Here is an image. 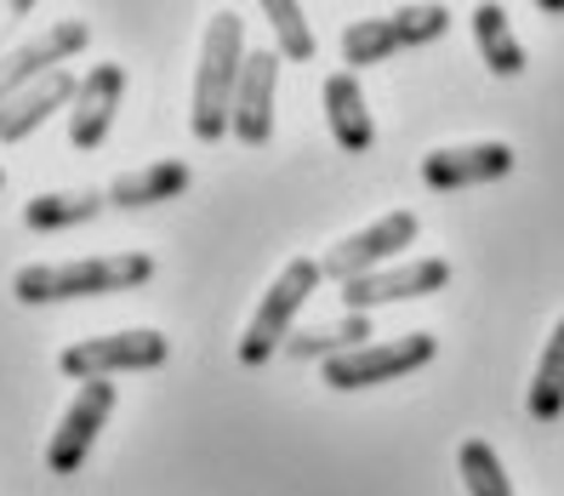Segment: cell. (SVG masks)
I'll return each instance as SVG.
<instances>
[{
	"instance_id": "1",
	"label": "cell",
	"mask_w": 564,
	"mask_h": 496,
	"mask_svg": "<svg viewBox=\"0 0 564 496\" xmlns=\"http://www.w3.org/2000/svg\"><path fill=\"white\" fill-rule=\"evenodd\" d=\"M246 23L235 7L212 12L206 23V41H200V69H194V138L200 143H223L235 131V91H240V75H246Z\"/></svg>"
},
{
	"instance_id": "2",
	"label": "cell",
	"mask_w": 564,
	"mask_h": 496,
	"mask_svg": "<svg viewBox=\"0 0 564 496\" xmlns=\"http://www.w3.org/2000/svg\"><path fill=\"white\" fill-rule=\"evenodd\" d=\"M154 274V257L143 251H104V257H75V262H29L12 274L18 303H75V296H115L138 291Z\"/></svg>"
},
{
	"instance_id": "3",
	"label": "cell",
	"mask_w": 564,
	"mask_h": 496,
	"mask_svg": "<svg viewBox=\"0 0 564 496\" xmlns=\"http://www.w3.org/2000/svg\"><path fill=\"white\" fill-rule=\"evenodd\" d=\"M319 280H325V269H319L314 257H291L285 262L280 280L262 291V303H257L246 337H240V366H269L274 348L291 343V325H296V314H303L308 296L319 291Z\"/></svg>"
},
{
	"instance_id": "4",
	"label": "cell",
	"mask_w": 564,
	"mask_h": 496,
	"mask_svg": "<svg viewBox=\"0 0 564 496\" xmlns=\"http://www.w3.org/2000/svg\"><path fill=\"white\" fill-rule=\"evenodd\" d=\"M172 343L160 337L154 325H131V331H109V337H86L63 348V377H80V382H109L115 371H160Z\"/></svg>"
},
{
	"instance_id": "5",
	"label": "cell",
	"mask_w": 564,
	"mask_h": 496,
	"mask_svg": "<svg viewBox=\"0 0 564 496\" xmlns=\"http://www.w3.org/2000/svg\"><path fill=\"white\" fill-rule=\"evenodd\" d=\"M434 354H440V343L427 331H411V337H393V343H365L354 354L325 359V388H377V382L422 371Z\"/></svg>"
},
{
	"instance_id": "6",
	"label": "cell",
	"mask_w": 564,
	"mask_h": 496,
	"mask_svg": "<svg viewBox=\"0 0 564 496\" xmlns=\"http://www.w3.org/2000/svg\"><path fill=\"white\" fill-rule=\"evenodd\" d=\"M416 228H422L416 212H388V217H377L371 228L348 235L343 246H330V251L319 257V269H325V280H337V285H348V280H359V274H377V269H388L393 251H411Z\"/></svg>"
},
{
	"instance_id": "7",
	"label": "cell",
	"mask_w": 564,
	"mask_h": 496,
	"mask_svg": "<svg viewBox=\"0 0 564 496\" xmlns=\"http://www.w3.org/2000/svg\"><path fill=\"white\" fill-rule=\"evenodd\" d=\"M86 41H91V29H86L80 18H63V23H46L41 35L23 41L18 52H7V57H0V104H12L18 91H29L35 80L57 75L63 57L86 52Z\"/></svg>"
},
{
	"instance_id": "8",
	"label": "cell",
	"mask_w": 564,
	"mask_h": 496,
	"mask_svg": "<svg viewBox=\"0 0 564 496\" xmlns=\"http://www.w3.org/2000/svg\"><path fill=\"white\" fill-rule=\"evenodd\" d=\"M451 285V262L445 257H411V262H388L377 274H359L343 285L348 314H371L382 303H411V296H434Z\"/></svg>"
},
{
	"instance_id": "9",
	"label": "cell",
	"mask_w": 564,
	"mask_h": 496,
	"mask_svg": "<svg viewBox=\"0 0 564 496\" xmlns=\"http://www.w3.org/2000/svg\"><path fill=\"white\" fill-rule=\"evenodd\" d=\"M109 411H115V382H86L75 393V406L57 417V434L46 440V468L52 474H75L80 462L91 456L97 434H104Z\"/></svg>"
},
{
	"instance_id": "10",
	"label": "cell",
	"mask_w": 564,
	"mask_h": 496,
	"mask_svg": "<svg viewBox=\"0 0 564 496\" xmlns=\"http://www.w3.org/2000/svg\"><path fill=\"white\" fill-rule=\"evenodd\" d=\"M120 97H126V69L120 63H91V69L80 75L75 104H69V143L75 149H97L109 138Z\"/></svg>"
},
{
	"instance_id": "11",
	"label": "cell",
	"mask_w": 564,
	"mask_h": 496,
	"mask_svg": "<svg viewBox=\"0 0 564 496\" xmlns=\"http://www.w3.org/2000/svg\"><path fill=\"white\" fill-rule=\"evenodd\" d=\"M274 91H280V52H251L235 91V138L246 149H262L274 138Z\"/></svg>"
},
{
	"instance_id": "12",
	"label": "cell",
	"mask_w": 564,
	"mask_h": 496,
	"mask_svg": "<svg viewBox=\"0 0 564 496\" xmlns=\"http://www.w3.org/2000/svg\"><path fill=\"white\" fill-rule=\"evenodd\" d=\"M513 172V149L508 143H468V149H434L422 160V183L427 188H474V183H496Z\"/></svg>"
},
{
	"instance_id": "13",
	"label": "cell",
	"mask_w": 564,
	"mask_h": 496,
	"mask_svg": "<svg viewBox=\"0 0 564 496\" xmlns=\"http://www.w3.org/2000/svg\"><path fill=\"white\" fill-rule=\"evenodd\" d=\"M75 91H80V75L57 69V75L35 80L29 91H18L12 104H0V143H23L29 131H41L46 115H57V109L75 104Z\"/></svg>"
},
{
	"instance_id": "14",
	"label": "cell",
	"mask_w": 564,
	"mask_h": 496,
	"mask_svg": "<svg viewBox=\"0 0 564 496\" xmlns=\"http://www.w3.org/2000/svg\"><path fill=\"white\" fill-rule=\"evenodd\" d=\"M325 120H330L337 149H348V154H365V149L377 143V126H371V109H365V91H359V80L348 69L325 80Z\"/></svg>"
},
{
	"instance_id": "15",
	"label": "cell",
	"mask_w": 564,
	"mask_h": 496,
	"mask_svg": "<svg viewBox=\"0 0 564 496\" xmlns=\"http://www.w3.org/2000/svg\"><path fill=\"white\" fill-rule=\"evenodd\" d=\"M188 188V165L183 160H149L138 165V172H126L109 183V206L120 212H138V206H160V201H172V194Z\"/></svg>"
},
{
	"instance_id": "16",
	"label": "cell",
	"mask_w": 564,
	"mask_h": 496,
	"mask_svg": "<svg viewBox=\"0 0 564 496\" xmlns=\"http://www.w3.org/2000/svg\"><path fill=\"white\" fill-rule=\"evenodd\" d=\"M97 212H109V188H63V194H35V201L23 206V223L52 235V228L91 223Z\"/></svg>"
},
{
	"instance_id": "17",
	"label": "cell",
	"mask_w": 564,
	"mask_h": 496,
	"mask_svg": "<svg viewBox=\"0 0 564 496\" xmlns=\"http://www.w3.org/2000/svg\"><path fill=\"white\" fill-rule=\"evenodd\" d=\"M474 41H479V57L490 75H502V80L524 75V46L513 41L502 7H474Z\"/></svg>"
},
{
	"instance_id": "18",
	"label": "cell",
	"mask_w": 564,
	"mask_h": 496,
	"mask_svg": "<svg viewBox=\"0 0 564 496\" xmlns=\"http://www.w3.org/2000/svg\"><path fill=\"white\" fill-rule=\"evenodd\" d=\"M365 343H377L371 337V314H343L337 325H319V331H291V354L296 359H337V354H354Z\"/></svg>"
},
{
	"instance_id": "19",
	"label": "cell",
	"mask_w": 564,
	"mask_h": 496,
	"mask_svg": "<svg viewBox=\"0 0 564 496\" xmlns=\"http://www.w3.org/2000/svg\"><path fill=\"white\" fill-rule=\"evenodd\" d=\"M393 52H405V35H400V23L388 18H359L343 29V63L348 69H371V63H388Z\"/></svg>"
},
{
	"instance_id": "20",
	"label": "cell",
	"mask_w": 564,
	"mask_h": 496,
	"mask_svg": "<svg viewBox=\"0 0 564 496\" xmlns=\"http://www.w3.org/2000/svg\"><path fill=\"white\" fill-rule=\"evenodd\" d=\"M530 417L536 422L564 417V320L553 325V337L542 348V366H536V382H530Z\"/></svg>"
},
{
	"instance_id": "21",
	"label": "cell",
	"mask_w": 564,
	"mask_h": 496,
	"mask_svg": "<svg viewBox=\"0 0 564 496\" xmlns=\"http://www.w3.org/2000/svg\"><path fill=\"white\" fill-rule=\"evenodd\" d=\"M262 18H269V29H274V52L280 57H291V63L314 57V29H308V18H303L296 0H262Z\"/></svg>"
},
{
	"instance_id": "22",
	"label": "cell",
	"mask_w": 564,
	"mask_h": 496,
	"mask_svg": "<svg viewBox=\"0 0 564 496\" xmlns=\"http://www.w3.org/2000/svg\"><path fill=\"white\" fill-rule=\"evenodd\" d=\"M456 462H462V485H468V496H513L502 456H496L485 440H468Z\"/></svg>"
},
{
	"instance_id": "23",
	"label": "cell",
	"mask_w": 564,
	"mask_h": 496,
	"mask_svg": "<svg viewBox=\"0 0 564 496\" xmlns=\"http://www.w3.org/2000/svg\"><path fill=\"white\" fill-rule=\"evenodd\" d=\"M0 188H7V165H0Z\"/></svg>"
},
{
	"instance_id": "24",
	"label": "cell",
	"mask_w": 564,
	"mask_h": 496,
	"mask_svg": "<svg viewBox=\"0 0 564 496\" xmlns=\"http://www.w3.org/2000/svg\"><path fill=\"white\" fill-rule=\"evenodd\" d=\"M0 29H7V23H0Z\"/></svg>"
}]
</instances>
